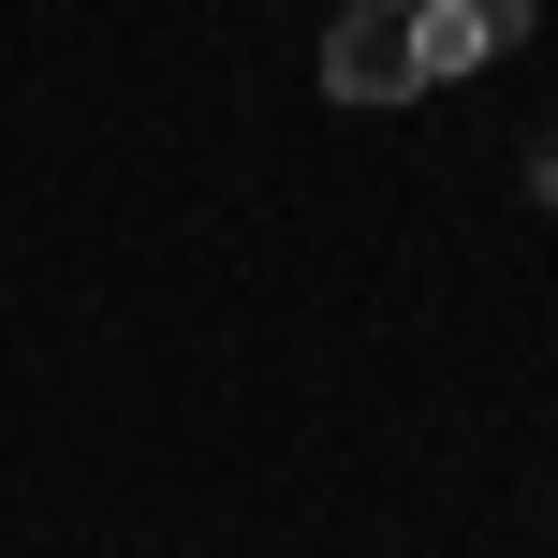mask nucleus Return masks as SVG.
Listing matches in <instances>:
<instances>
[{
	"label": "nucleus",
	"mask_w": 558,
	"mask_h": 558,
	"mask_svg": "<svg viewBox=\"0 0 558 558\" xmlns=\"http://www.w3.org/2000/svg\"><path fill=\"white\" fill-rule=\"evenodd\" d=\"M324 88H338V104H412V88H426L412 15H397V0H338V29H324Z\"/></svg>",
	"instance_id": "obj_1"
},
{
	"label": "nucleus",
	"mask_w": 558,
	"mask_h": 558,
	"mask_svg": "<svg viewBox=\"0 0 558 558\" xmlns=\"http://www.w3.org/2000/svg\"><path fill=\"white\" fill-rule=\"evenodd\" d=\"M397 15H412L426 88H441V74H485V59H514V45H530V0H397Z\"/></svg>",
	"instance_id": "obj_2"
}]
</instances>
